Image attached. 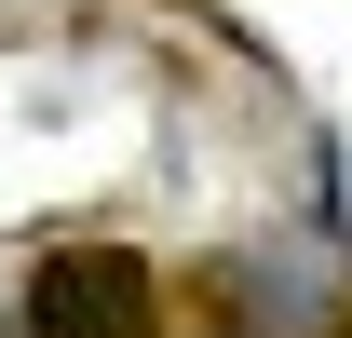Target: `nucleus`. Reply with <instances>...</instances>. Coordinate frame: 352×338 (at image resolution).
<instances>
[{
  "label": "nucleus",
  "instance_id": "f257e3e1",
  "mask_svg": "<svg viewBox=\"0 0 352 338\" xmlns=\"http://www.w3.org/2000/svg\"><path fill=\"white\" fill-rule=\"evenodd\" d=\"M28 338H149V311H163V284H149V257L135 244H54L41 271H28Z\"/></svg>",
  "mask_w": 352,
  "mask_h": 338
},
{
  "label": "nucleus",
  "instance_id": "f03ea898",
  "mask_svg": "<svg viewBox=\"0 0 352 338\" xmlns=\"http://www.w3.org/2000/svg\"><path fill=\"white\" fill-rule=\"evenodd\" d=\"M0 338H28V311H14V297H0Z\"/></svg>",
  "mask_w": 352,
  "mask_h": 338
},
{
  "label": "nucleus",
  "instance_id": "7ed1b4c3",
  "mask_svg": "<svg viewBox=\"0 0 352 338\" xmlns=\"http://www.w3.org/2000/svg\"><path fill=\"white\" fill-rule=\"evenodd\" d=\"M311 338H352V311H339V325H311Z\"/></svg>",
  "mask_w": 352,
  "mask_h": 338
}]
</instances>
